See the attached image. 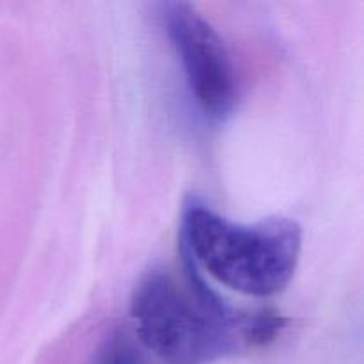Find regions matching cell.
<instances>
[{
  "instance_id": "6da1fadb",
  "label": "cell",
  "mask_w": 364,
  "mask_h": 364,
  "mask_svg": "<svg viewBox=\"0 0 364 364\" xmlns=\"http://www.w3.org/2000/svg\"><path fill=\"white\" fill-rule=\"evenodd\" d=\"M185 256V255H183ZM187 284L151 269L132 295V318L142 347L164 364H210L244 345H265L283 327L272 313H235L185 256Z\"/></svg>"
},
{
  "instance_id": "7a4b0ae2",
  "label": "cell",
  "mask_w": 364,
  "mask_h": 364,
  "mask_svg": "<svg viewBox=\"0 0 364 364\" xmlns=\"http://www.w3.org/2000/svg\"><path fill=\"white\" fill-rule=\"evenodd\" d=\"M181 244L183 255L224 287L249 297H270L294 277L302 230L287 217L233 223L191 198L181 215Z\"/></svg>"
},
{
  "instance_id": "3957f363",
  "label": "cell",
  "mask_w": 364,
  "mask_h": 364,
  "mask_svg": "<svg viewBox=\"0 0 364 364\" xmlns=\"http://www.w3.org/2000/svg\"><path fill=\"white\" fill-rule=\"evenodd\" d=\"M162 20L192 98L210 119H226L237 105L238 84L233 60L219 32L187 2L164 4Z\"/></svg>"
},
{
  "instance_id": "277c9868",
  "label": "cell",
  "mask_w": 364,
  "mask_h": 364,
  "mask_svg": "<svg viewBox=\"0 0 364 364\" xmlns=\"http://www.w3.org/2000/svg\"><path fill=\"white\" fill-rule=\"evenodd\" d=\"M98 364H151L135 338L116 331L103 347Z\"/></svg>"
}]
</instances>
